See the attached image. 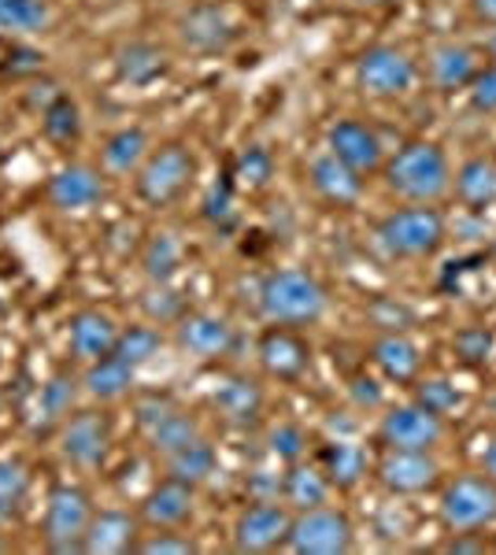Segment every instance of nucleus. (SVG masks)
Wrapping results in <instances>:
<instances>
[{
    "label": "nucleus",
    "instance_id": "obj_17",
    "mask_svg": "<svg viewBox=\"0 0 496 555\" xmlns=\"http://www.w3.org/2000/svg\"><path fill=\"white\" fill-rule=\"evenodd\" d=\"M104 175L89 164H67L49 178V204L56 211H89L104 201Z\"/></svg>",
    "mask_w": 496,
    "mask_h": 555
},
{
    "label": "nucleus",
    "instance_id": "obj_36",
    "mask_svg": "<svg viewBox=\"0 0 496 555\" xmlns=\"http://www.w3.org/2000/svg\"><path fill=\"white\" fill-rule=\"evenodd\" d=\"M160 348H164V337H160L156 326H130V330H119L112 356H119L123 363H130L133 371H141L145 363L156 360Z\"/></svg>",
    "mask_w": 496,
    "mask_h": 555
},
{
    "label": "nucleus",
    "instance_id": "obj_29",
    "mask_svg": "<svg viewBox=\"0 0 496 555\" xmlns=\"http://www.w3.org/2000/svg\"><path fill=\"white\" fill-rule=\"evenodd\" d=\"M133 382H138V371H133L130 363H123L119 356H104V360L86 363V374H82L86 397L101 400V404H115V400L130 397Z\"/></svg>",
    "mask_w": 496,
    "mask_h": 555
},
{
    "label": "nucleus",
    "instance_id": "obj_50",
    "mask_svg": "<svg viewBox=\"0 0 496 555\" xmlns=\"http://www.w3.org/2000/svg\"><path fill=\"white\" fill-rule=\"evenodd\" d=\"M356 8H385V4H400V0H352Z\"/></svg>",
    "mask_w": 496,
    "mask_h": 555
},
{
    "label": "nucleus",
    "instance_id": "obj_30",
    "mask_svg": "<svg viewBox=\"0 0 496 555\" xmlns=\"http://www.w3.org/2000/svg\"><path fill=\"white\" fill-rule=\"evenodd\" d=\"M170 67L167 52L152 41H130L115 52V75L126 86H152L156 78H164Z\"/></svg>",
    "mask_w": 496,
    "mask_h": 555
},
{
    "label": "nucleus",
    "instance_id": "obj_45",
    "mask_svg": "<svg viewBox=\"0 0 496 555\" xmlns=\"http://www.w3.org/2000/svg\"><path fill=\"white\" fill-rule=\"evenodd\" d=\"M145 311L156 322H178L182 319V300L175 297V289H170L167 282H152V289L145 293Z\"/></svg>",
    "mask_w": 496,
    "mask_h": 555
},
{
    "label": "nucleus",
    "instance_id": "obj_7",
    "mask_svg": "<svg viewBox=\"0 0 496 555\" xmlns=\"http://www.w3.org/2000/svg\"><path fill=\"white\" fill-rule=\"evenodd\" d=\"M193 171H196L193 152L182 141H167V145L149 152V159L141 164L138 178H133V190L152 208H167V204H175L189 190Z\"/></svg>",
    "mask_w": 496,
    "mask_h": 555
},
{
    "label": "nucleus",
    "instance_id": "obj_9",
    "mask_svg": "<svg viewBox=\"0 0 496 555\" xmlns=\"http://www.w3.org/2000/svg\"><path fill=\"white\" fill-rule=\"evenodd\" d=\"M290 530H293V507L285 500H252L233 518L230 541L238 552L259 555V552L282 548L290 541Z\"/></svg>",
    "mask_w": 496,
    "mask_h": 555
},
{
    "label": "nucleus",
    "instance_id": "obj_48",
    "mask_svg": "<svg viewBox=\"0 0 496 555\" xmlns=\"http://www.w3.org/2000/svg\"><path fill=\"white\" fill-rule=\"evenodd\" d=\"M467 8H471V15L478 23L496 26V0H467Z\"/></svg>",
    "mask_w": 496,
    "mask_h": 555
},
{
    "label": "nucleus",
    "instance_id": "obj_5",
    "mask_svg": "<svg viewBox=\"0 0 496 555\" xmlns=\"http://www.w3.org/2000/svg\"><path fill=\"white\" fill-rule=\"evenodd\" d=\"M419 82V64L400 44H371L356 60V86L367 101H404Z\"/></svg>",
    "mask_w": 496,
    "mask_h": 555
},
{
    "label": "nucleus",
    "instance_id": "obj_10",
    "mask_svg": "<svg viewBox=\"0 0 496 555\" xmlns=\"http://www.w3.org/2000/svg\"><path fill=\"white\" fill-rule=\"evenodd\" d=\"M374 478L390 496H427L445 481V467H441L437 452L382 449V460L374 463Z\"/></svg>",
    "mask_w": 496,
    "mask_h": 555
},
{
    "label": "nucleus",
    "instance_id": "obj_12",
    "mask_svg": "<svg viewBox=\"0 0 496 555\" xmlns=\"http://www.w3.org/2000/svg\"><path fill=\"white\" fill-rule=\"evenodd\" d=\"M112 449V418L104 411H78L60 423V452L82 470L101 467Z\"/></svg>",
    "mask_w": 496,
    "mask_h": 555
},
{
    "label": "nucleus",
    "instance_id": "obj_43",
    "mask_svg": "<svg viewBox=\"0 0 496 555\" xmlns=\"http://www.w3.org/2000/svg\"><path fill=\"white\" fill-rule=\"evenodd\" d=\"M467 104L478 115H496V64H482V70L471 78V86L463 89Z\"/></svg>",
    "mask_w": 496,
    "mask_h": 555
},
{
    "label": "nucleus",
    "instance_id": "obj_14",
    "mask_svg": "<svg viewBox=\"0 0 496 555\" xmlns=\"http://www.w3.org/2000/svg\"><path fill=\"white\" fill-rule=\"evenodd\" d=\"M138 423L145 429V437L156 455H170V452L182 449V444L201 437V423H196L189 411L175 408L170 400H160V397H152L138 408Z\"/></svg>",
    "mask_w": 496,
    "mask_h": 555
},
{
    "label": "nucleus",
    "instance_id": "obj_2",
    "mask_svg": "<svg viewBox=\"0 0 496 555\" xmlns=\"http://www.w3.org/2000/svg\"><path fill=\"white\" fill-rule=\"evenodd\" d=\"M330 297L327 285L315 274L301 271V267H282V271H270L259 282V315L270 326H311L327 315Z\"/></svg>",
    "mask_w": 496,
    "mask_h": 555
},
{
    "label": "nucleus",
    "instance_id": "obj_41",
    "mask_svg": "<svg viewBox=\"0 0 496 555\" xmlns=\"http://www.w3.org/2000/svg\"><path fill=\"white\" fill-rule=\"evenodd\" d=\"M270 175H275V159H270V152L264 145H249L241 149L238 164H233V185H245V190H264L270 182Z\"/></svg>",
    "mask_w": 496,
    "mask_h": 555
},
{
    "label": "nucleus",
    "instance_id": "obj_22",
    "mask_svg": "<svg viewBox=\"0 0 496 555\" xmlns=\"http://www.w3.org/2000/svg\"><path fill=\"white\" fill-rule=\"evenodd\" d=\"M371 363L385 382L393 385H415L422 378V352L408 334H382L371 345Z\"/></svg>",
    "mask_w": 496,
    "mask_h": 555
},
{
    "label": "nucleus",
    "instance_id": "obj_19",
    "mask_svg": "<svg viewBox=\"0 0 496 555\" xmlns=\"http://www.w3.org/2000/svg\"><path fill=\"white\" fill-rule=\"evenodd\" d=\"M308 178L311 190L322 196L327 204H338V208H356L364 201V175H356L348 164H341L330 149L315 152L308 164Z\"/></svg>",
    "mask_w": 496,
    "mask_h": 555
},
{
    "label": "nucleus",
    "instance_id": "obj_49",
    "mask_svg": "<svg viewBox=\"0 0 496 555\" xmlns=\"http://www.w3.org/2000/svg\"><path fill=\"white\" fill-rule=\"evenodd\" d=\"M482 470L496 481V437H493L489 444H485V452H482Z\"/></svg>",
    "mask_w": 496,
    "mask_h": 555
},
{
    "label": "nucleus",
    "instance_id": "obj_25",
    "mask_svg": "<svg viewBox=\"0 0 496 555\" xmlns=\"http://www.w3.org/2000/svg\"><path fill=\"white\" fill-rule=\"evenodd\" d=\"M333 486L322 474L319 463H304L296 460L282 470V500L293 507V512H308V507H322L330 504Z\"/></svg>",
    "mask_w": 496,
    "mask_h": 555
},
{
    "label": "nucleus",
    "instance_id": "obj_8",
    "mask_svg": "<svg viewBox=\"0 0 496 555\" xmlns=\"http://www.w3.org/2000/svg\"><path fill=\"white\" fill-rule=\"evenodd\" d=\"M356 544V522L345 507H308V512H293V530L285 548L296 555H345Z\"/></svg>",
    "mask_w": 496,
    "mask_h": 555
},
{
    "label": "nucleus",
    "instance_id": "obj_23",
    "mask_svg": "<svg viewBox=\"0 0 496 555\" xmlns=\"http://www.w3.org/2000/svg\"><path fill=\"white\" fill-rule=\"evenodd\" d=\"M453 196L467 211L496 208V159L471 156L453 171Z\"/></svg>",
    "mask_w": 496,
    "mask_h": 555
},
{
    "label": "nucleus",
    "instance_id": "obj_4",
    "mask_svg": "<svg viewBox=\"0 0 496 555\" xmlns=\"http://www.w3.org/2000/svg\"><path fill=\"white\" fill-rule=\"evenodd\" d=\"M437 522L448 533L496 530V481L485 470H463L437 486Z\"/></svg>",
    "mask_w": 496,
    "mask_h": 555
},
{
    "label": "nucleus",
    "instance_id": "obj_15",
    "mask_svg": "<svg viewBox=\"0 0 496 555\" xmlns=\"http://www.w3.org/2000/svg\"><path fill=\"white\" fill-rule=\"evenodd\" d=\"M196 512V486H189L182 478H167L156 481L145 500H141V522L152 530H182V526Z\"/></svg>",
    "mask_w": 496,
    "mask_h": 555
},
{
    "label": "nucleus",
    "instance_id": "obj_26",
    "mask_svg": "<svg viewBox=\"0 0 496 555\" xmlns=\"http://www.w3.org/2000/svg\"><path fill=\"white\" fill-rule=\"evenodd\" d=\"M212 404L227 423L233 426H252L264 415V389L245 374H233V378L219 382V389L212 392Z\"/></svg>",
    "mask_w": 496,
    "mask_h": 555
},
{
    "label": "nucleus",
    "instance_id": "obj_11",
    "mask_svg": "<svg viewBox=\"0 0 496 555\" xmlns=\"http://www.w3.org/2000/svg\"><path fill=\"white\" fill-rule=\"evenodd\" d=\"M93 522V507H89L86 489L78 486H56L49 492V507H44V544L60 555L82 552L86 530Z\"/></svg>",
    "mask_w": 496,
    "mask_h": 555
},
{
    "label": "nucleus",
    "instance_id": "obj_35",
    "mask_svg": "<svg viewBox=\"0 0 496 555\" xmlns=\"http://www.w3.org/2000/svg\"><path fill=\"white\" fill-rule=\"evenodd\" d=\"M75 378L71 374H52L49 382L41 385L38 392V404H34V418L38 426H52V423H63L71 415V404H75Z\"/></svg>",
    "mask_w": 496,
    "mask_h": 555
},
{
    "label": "nucleus",
    "instance_id": "obj_53",
    "mask_svg": "<svg viewBox=\"0 0 496 555\" xmlns=\"http://www.w3.org/2000/svg\"><path fill=\"white\" fill-rule=\"evenodd\" d=\"M489 259H493V267H496V241H493V245H489Z\"/></svg>",
    "mask_w": 496,
    "mask_h": 555
},
{
    "label": "nucleus",
    "instance_id": "obj_1",
    "mask_svg": "<svg viewBox=\"0 0 496 555\" xmlns=\"http://www.w3.org/2000/svg\"><path fill=\"white\" fill-rule=\"evenodd\" d=\"M453 171L456 167L448 152L430 138L404 141L382 164L385 190L404 204H441L453 193Z\"/></svg>",
    "mask_w": 496,
    "mask_h": 555
},
{
    "label": "nucleus",
    "instance_id": "obj_39",
    "mask_svg": "<svg viewBox=\"0 0 496 555\" xmlns=\"http://www.w3.org/2000/svg\"><path fill=\"white\" fill-rule=\"evenodd\" d=\"M267 452L275 455L282 467H290V463L304 460L308 455V434H304L301 423H293V418H282V423H275L267 429Z\"/></svg>",
    "mask_w": 496,
    "mask_h": 555
},
{
    "label": "nucleus",
    "instance_id": "obj_18",
    "mask_svg": "<svg viewBox=\"0 0 496 555\" xmlns=\"http://www.w3.org/2000/svg\"><path fill=\"white\" fill-rule=\"evenodd\" d=\"M482 52L474 44H463V41H441L434 52H430V64H427V75H430V86L437 93H463L471 86V78L482 70Z\"/></svg>",
    "mask_w": 496,
    "mask_h": 555
},
{
    "label": "nucleus",
    "instance_id": "obj_54",
    "mask_svg": "<svg viewBox=\"0 0 496 555\" xmlns=\"http://www.w3.org/2000/svg\"><path fill=\"white\" fill-rule=\"evenodd\" d=\"M489 552H496V533H493V541H489Z\"/></svg>",
    "mask_w": 496,
    "mask_h": 555
},
{
    "label": "nucleus",
    "instance_id": "obj_44",
    "mask_svg": "<svg viewBox=\"0 0 496 555\" xmlns=\"http://www.w3.org/2000/svg\"><path fill=\"white\" fill-rule=\"evenodd\" d=\"M133 552H141V555H193L196 544L178 530H152L149 537H138V548Z\"/></svg>",
    "mask_w": 496,
    "mask_h": 555
},
{
    "label": "nucleus",
    "instance_id": "obj_55",
    "mask_svg": "<svg viewBox=\"0 0 496 555\" xmlns=\"http://www.w3.org/2000/svg\"><path fill=\"white\" fill-rule=\"evenodd\" d=\"M0 315H4V300H0Z\"/></svg>",
    "mask_w": 496,
    "mask_h": 555
},
{
    "label": "nucleus",
    "instance_id": "obj_31",
    "mask_svg": "<svg viewBox=\"0 0 496 555\" xmlns=\"http://www.w3.org/2000/svg\"><path fill=\"white\" fill-rule=\"evenodd\" d=\"M149 152H152V141H149V133L141 130V127H123V130H115L112 138L104 141V149H101V167L107 175H138L141 171V164L149 159Z\"/></svg>",
    "mask_w": 496,
    "mask_h": 555
},
{
    "label": "nucleus",
    "instance_id": "obj_6",
    "mask_svg": "<svg viewBox=\"0 0 496 555\" xmlns=\"http://www.w3.org/2000/svg\"><path fill=\"white\" fill-rule=\"evenodd\" d=\"M382 449H400V452H437L448 437V418H441L437 411L422 408L419 400H404V404H390L378 418L374 429Z\"/></svg>",
    "mask_w": 496,
    "mask_h": 555
},
{
    "label": "nucleus",
    "instance_id": "obj_38",
    "mask_svg": "<svg viewBox=\"0 0 496 555\" xmlns=\"http://www.w3.org/2000/svg\"><path fill=\"white\" fill-rule=\"evenodd\" d=\"M453 352L463 366L482 371V366H489L493 356H496V334L489 326H463L453 337Z\"/></svg>",
    "mask_w": 496,
    "mask_h": 555
},
{
    "label": "nucleus",
    "instance_id": "obj_27",
    "mask_svg": "<svg viewBox=\"0 0 496 555\" xmlns=\"http://www.w3.org/2000/svg\"><path fill=\"white\" fill-rule=\"evenodd\" d=\"M138 548V522L126 512H101L93 515L82 541V552L89 555H123Z\"/></svg>",
    "mask_w": 496,
    "mask_h": 555
},
{
    "label": "nucleus",
    "instance_id": "obj_37",
    "mask_svg": "<svg viewBox=\"0 0 496 555\" xmlns=\"http://www.w3.org/2000/svg\"><path fill=\"white\" fill-rule=\"evenodd\" d=\"M26 489H30V474H26L23 463L0 455V526H8L20 515Z\"/></svg>",
    "mask_w": 496,
    "mask_h": 555
},
{
    "label": "nucleus",
    "instance_id": "obj_40",
    "mask_svg": "<svg viewBox=\"0 0 496 555\" xmlns=\"http://www.w3.org/2000/svg\"><path fill=\"white\" fill-rule=\"evenodd\" d=\"M182 267V245L175 234H156L145 245V274L149 282H170L175 271Z\"/></svg>",
    "mask_w": 496,
    "mask_h": 555
},
{
    "label": "nucleus",
    "instance_id": "obj_24",
    "mask_svg": "<svg viewBox=\"0 0 496 555\" xmlns=\"http://www.w3.org/2000/svg\"><path fill=\"white\" fill-rule=\"evenodd\" d=\"M178 34H182V41L189 49L196 52H219L227 49L233 41V20L227 15V8L219 4H201L193 8L189 15H182V23H178Z\"/></svg>",
    "mask_w": 496,
    "mask_h": 555
},
{
    "label": "nucleus",
    "instance_id": "obj_32",
    "mask_svg": "<svg viewBox=\"0 0 496 555\" xmlns=\"http://www.w3.org/2000/svg\"><path fill=\"white\" fill-rule=\"evenodd\" d=\"M164 467L170 478H182L189 486H204L215 474V467H219V452H215V444L201 434L196 441H189L178 452L164 455Z\"/></svg>",
    "mask_w": 496,
    "mask_h": 555
},
{
    "label": "nucleus",
    "instance_id": "obj_46",
    "mask_svg": "<svg viewBox=\"0 0 496 555\" xmlns=\"http://www.w3.org/2000/svg\"><path fill=\"white\" fill-rule=\"evenodd\" d=\"M204 219L207 222H230L233 219V182L230 178H222V182L212 185V193L204 196Z\"/></svg>",
    "mask_w": 496,
    "mask_h": 555
},
{
    "label": "nucleus",
    "instance_id": "obj_3",
    "mask_svg": "<svg viewBox=\"0 0 496 555\" xmlns=\"http://www.w3.org/2000/svg\"><path fill=\"white\" fill-rule=\"evenodd\" d=\"M374 237L390 259H434L448 241V219L437 204H404L378 222Z\"/></svg>",
    "mask_w": 496,
    "mask_h": 555
},
{
    "label": "nucleus",
    "instance_id": "obj_33",
    "mask_svg": "<svg viewBox=\"0 0 496 555\" xmlns=\"http://www.w3.org/2000/svg\"><path fill=\"white\" fill-rule=\"evenodd\" d=\"M52 12L44 0H0V38H34L44 34Z\"/></svg>",
    "mask_w": 496,
    "mask_h": 555
},
{
    "label": "nucleus",
    "instance_id": "obj_28",
    "mask_svg": "<svg viewBox=\"0 0 496 555\" xmlns=\"http://www.w3.org/2000/svg\"><path fill=\"white\" fill-rule=\"evenodd\" d=\"M319 467L330 478L333 489H356L359 481L367 478L371 463H367L364 444L348 441V437H338V441H327L319 449Z\"/></svg>",
    "mask_w": 496,
    "mask_h": 555
},
{
    "label": "nucleus",
    "instance_id": "obj_34",
    "mask_svg": "<svg viewBox=\"0 0 496 555\" xmlns=\"http://www.w3.org/2000/svg\"><path fill=\"white\" fill-rule=\"evenodd\" d=\"M41 130H44V138L56 141V145H75V141L82 138V107L63 93L52 96V101L44 104Z\"/></svg>",
    "mask_w": 496,
    "mask_h": 555
},
{
    "label": "nucleus",
    "instance_id": "obj_16",
    "mask_svg": "<svg viewBox=\"0 0 496 555\" xmlns=\"http://www.w3.org/2000/svg\"><path fill=\"white\" fill-rule=\"evenodd\" d=\"M259 366L278 382H296L311 366V345L293 326H270L256 345Z\"/></svg>",
    "mask_w": 496,
    "mask_h": 555
},
{
    "label": "nucleus",
    "instance_id": "obj_52",
    "mask_svg": "<svg viewBox=\"0 0 496 555\" xmlns=\"http://www.w3.org/2000/svg\"><path fill=\"white\" fill-rule=\"evenodd\" d=\"M4 552H12V544H8L4 537H0V555H4Z\"/></svg>",
    "mask_w": 496,
    "mask_h": 555
},
{
    "label": "nucleus",
    "instance_id": "obj_51",
    "mask_svg": "<svg viewBox=\"0 0 496 555\" xmlns=\"http://www.w3.org/2000/svg\"><path fill=\"white\" fill-rule=\"evenodd\" d=\"M485 56H489V64H496V26H493L489 41H485Z\"/></svg>",
    "mask_w": 496,
    "mask_h": 555
},
{
    "label": "nucleus",
    "instance_id": "obj_56",
    "mask_svg": "<svg viewBox=\"0 0 496 555\" xmlns=\"http://www.w3.org/2000/svg\"><path fill=\"white\" fill-rule=\"evenodd\" d=\"M0 363H4V356H0Z\"/></svg>",
    "mask_w": 496,
    "mask_h": 555
},
{
    "label": "nucleus",
    "instance_id": "obj_13",
    "mask_svg": "<svg viewBox=\"0 0 496 555\" xmlns=\"http://www.w3.org/2000/svg\"><path fill=\"white\" fill-rule=\"evenodd\" d=\"M327 149L356 175H378L385 164V145L378 130L364 119H338L327 127Z\"/></svg>",
    "mask_w": 496,
    "mask_h": 555
},
{
    "label": "nucleus",
    "instance_id": "obj_20",
    "mask_svg": "<svg viewBox=\"0 0 496 555\" xmlns=\"http://www.w3.org/2000/svg\"><path fill=\"white\" fill-rule=\"evenodd\" d=\"M178 345L196 360H219L233 348V326L215 311H189L178 319Z\"/></svg>",
    "mask_w": 496,
    "mask_h": 555
},
{
    "label": "nucleus",
    "instance_id": "obj_47",
    "mask_svg": "<svg viewBox=\"0 0 496 555\" xmlns=\"http://www.w3.org/2000/svg\"><path fill=\"white\" fill-rule=\"evenodd\" d=\"M352 397L359 400V408H378L382 404V389H378V378H371V389H364V378L352 382Z\"/></svg>",
    "mask_w": 496,
    "mask_h": 555
},
{
    "label": "nucleus",
    "instance_id": "obj_21",
    "mask_svg": "<svg viewBox=\"0 0 496 555\" xmlns=\"http://www.w3.org/2000/svg\"><path fill=\"white\" fill-rule=\"evenodd\" d=\"M115 337H119V326L107 311H78L71 319V330H67V348L78 363H93V360H104L112 356L115 348Z\"/></svg>",
    "mask_w": 496,
    "mask_h": 555
},
{
    "label": "nucleus",
    "instance_id": "obj_42",
    "mask_svg": "<svg viewBox=\"0 0 496 555\" xmlns=\"http://www.w3.org/2000/svg\"><path fill=\"white\" fill-rule=\"evenodd\" d=\"M415 400H419L422 408L437 411L441 418L456 415V411L463 408V392L448 378H419L415 382Z\"/></svg>",
    "mask_w": 496,
    "mask_h": 555
}]
</instances>
